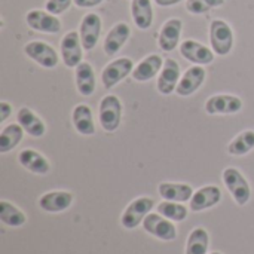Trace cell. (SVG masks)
Returning a JSON list of instances; mask_svg holds the SVG:
<instances>
[{
    "label": "cell",
    "mask_w": 254,
    "mask_h": 254,
    "mask_svg": "<svg viewBox=\"0 0 254 254\" xmlns=\"http://www.w3.org/2000/svg\"><path fill=\"white\" fill-rule=\"evenodd\" d=\"M16 121L18 124L24 128V131L31 135V137H42L46 132V125L45 122L28 107H21L16 113Z\"/></svg>",
    "instance_id": "obj_21"
},
{
    "label": "cell",
    "mask_w": 254,
    "mask_h": 254,
    "mask_svg": "<svg viewBox=\"0 0 254 254\" xmlns=\"http://www.w3.org/2000/svg\"><path fill=\"white\" fill-rule=\"evenodd\" d=\"M180 54L190 63H195L198 65H205L213 63L214 60V51H211L208 46L196 42V40H185L180 43Z\"/></svg>",
    "instance_id": "obj_14"
},
{
    "label": "cell",
    "mask_w": 254,
    "mask_h": 254,
    "mask_svg": "<svg viewBox=\"0 0 254 254\" xmlns=\"http://www.w3.org/2000/svg\"><path fill=\"white\" fill-rule=\"evenodd\" d=\"M104 0H73V3L77 7H94V6H98Z\"/></svg>",
    "instance_id": "obj_34"
},
{
    "label": "cell",
    "mask_w": 254,
    "mask_h": 254,
    "mask_svg": "<svg viewBox=\"0 0 254 254\" xmlns=\"http://www.w3.org/2000/svg\"><path fill=\"white\" fill-rule=\"evenodd\" d=\"M25 22L30 28L40 31V33L55 34L61 30V21L57 18V15H52L48 10L33 9V10L27 12Z\"/></svg>",
    "instance_id": "obj_10"
},
{
    "label": "cell",
    "mask_w": 254,
    "mask_h": 254,
    "mask_svg": "<svg viewBox=\"0 0 254 254\" xmlns=\"http://www.w3.org/2000/svg\"><path fill=\"white\" fill-rule=\"evenodd\" d=\"M182 0H155L156 4L162 6V7H168V6H174L177 3H180Z\"/></svg>",
    "instance_id": "obj_35"
},
{
    "label": "cell",
    "mask_w": 254,
    "mask_h": 254,
    "mask_svg": "<svg viewBox=\"0 0 254 254\" xmlns=\"http://www.w3.org/2000/svg\"><path fill=\"white\" fill-rule=\"evenodd\" d=\"M205 76H207V71L202 65H193V67H189L186 70V73L180 77V82L177 85V89L176 92L180 95V97H189L192 95L193 92H196L201 85L204 83L205 80Z\"/></svg>",
    "instance_id": "obj_13"
},
{
    "label": "cell",
    "mask_w": 254,
    "mask_h": 254,
    "mask_svg": "<svg viewBox=\"0 0 254 254\" xmlns=\"http://www.w3.org/2000/svg\"><path fill=\"white\" fill-rule=\"evenodd\" d=\"M210 42L216 55H228L234 46V31L231 25L223 19H214L210 25Z\"/></svg>",
    "instance_id": "obj_1"
},
{
    "label": "cell",
    "mask_w": 254,
    "mask_h": 254,
    "mask_svg": "<svg viewBox=\"0 0 254 254\" xmlns=\"http://www.w3.org/2000/svg\"><path fill=\"white\" fill-rule=\"evenodd\" d=\"M222 201V190L217 186L199 188L190 198V210L195 213L208 210Z\"/></svg>",
    "instance_id": "obj_17"
},
{
    "label": "cell",
    "mask_w": 254,
    "mask_h": 254,
    "mask_svg": "<svg viewBox=\"0 0 254 254\" xmlns=\"http://www.w3.org/2000/svg\"><path fill=\"white\" fill-rule=\"evenodd\" d=\"M18 161L25 170H28L34 174H39V176H45L51 171V165H49L48 159L42 153H39L33 149L21 150L18 153Z\"/></svg>",
    "instance_id": "obj_20"
},
{
    "label": "cell",
    "mask_w": 254,
    "mask_h": 254,
    "mask_svg": "<svg viewBox=\"0 0 254 254\" xmlns=\"http://www.w3.org/2000/svg\"><path fill=\"white\" fill-rule=\"evenodd\" d=\"M153 207L155 201L147 196H140L131 201L121 217V225L125 229H135L137 226H140V223H143L147 214H150Z\"/></svg>",
    "instance_id": "obj_3"
},
{
    "label": "cell",
    "mask_w": 254,
    "mask_h": 254,
    "mask_svg": "<svg viewBox=\"0 0 254 254\" xmlns=\"http://www.w3.org/2000/svg\"><path fill=\"white\" fill-rule=\"evenodd\" d=\"M225 4V0H188L186 9L193 15H202L214 7H220Z\"/></svg>",
    "instance_id": "obj_31"
},
{
    "label": "cell",
    "mask_w": 254,
    "mask_h": 254,
    "mask_svg": "<svg viewBox=\"0 0 254 254\" xmlns=\"http://www.w3.org/2000/svg\"><path fill=\"white\" fill-rule=\"evenodd\" d=\"M24 52H25V55L28 58H31L33 61H36L39 65H42L45 68L57 67L58 61H60L57 51L51 45H48L45 42H40V40L28 42L24 46Z\"/></svg>",
    "instance_id": "obj_6"
},
{
    "label": "cell",
    "mask_w": 254,
    "mask_h": 254,
    "mask_svg": "<svg viewBox=\"0 0 254 254\" xmlns=\"http://www.w3.org/2000/svg\"><path fill=\"white\" fill-rule=\"evenodd\" d=\"M76 86L83 97H89L95 92V73L92 65L86 61H82L76 67Z\"/></svg>",
    "instance_id": "obj_24"
},
{
    "label": "cell",
    "mask_w": 254,
    "mask_h": 254,
    "mask_svg": "<svg viewBox=\"0 0 254 254\" xmlns=\"http://www.w3.org/2000/svg\"><path fill=\"white\" fill-rule=\"evenodd\" d=\"M179 82H180V65L176 60L167 58L158 76L156 88L162 95H170L177 89Z\"/></svg>",
    "instance_id": "obj_12"
},
{
    "label": "cell",
    "mask_w": 254,
    "mask_h": 254,
    "mask_svg": "<svg viewBox=\"0 0 254 254\" xmlns=\"http://www.w3.org/2000/svg\"><path fill=\"white\" fill-rule=\"evenodd\" d=\"M164 67V60L158 54H152L141 60L132 70V79L137 82H147L153 79Z\"/></svg>",
    "instance_id": "obj_19"
},
{
    "label": "cell",
    "mask_w": 254,
    "mask_h": 254,
    "mask_svg": "<svg viewBox=\"0 0 254 254\" xmlns=\"http://www.w3.org/2000/svg\"><path fill=\"white\" fill-rule=\"evenodd\" d=\"M254 149V131L249 129L237 135L228 146V153L232 156H244Z\"/></svg>",
    "instance_id": "obj_29"
},
{
    "label": "cell",
    "mask_w": 254,
    "mask_h": 254,
    "mask_svg": "<svg viewBox=\"0 0 254 254\" xmlns=\"http://www.w3.org/2000/svg\"><path fill=\"white\" fill-rule=\"evenodd\" d=\"M210 235L204 228H195L186 243V254H207Z\"/></svg>",
    "instance_id": "obj_28"
},
{
    "label": "cell",
    "mask_w": 254,
    "mask_h": 254,
    "mask_svg": "<svg viewBox=\"0 0 254 254\" xmlns=\"http://www.w3.org/2000/svg\"><path fill=\"white\" fill-rule=\"evenodd\" d=\"M71 1H73V0H48V1L45 3V7H46V10H48L49 13H52V15H60V13L65 12V10L70 7Z\"/></svg>",
    "instance_id": "obj_32"
},
{
    "label": "cell",
    "mask_w": 254,
    "mask_h": 254,
    "mask_svg": "<svg viewBox=\"0 0 254 254\" xmlns=\"http://www.w3.org/2000/svg\"><path fill=\"white\" fill-rule=\"evenodd\" d=\"M243 109V100L237 95L220 94L213 95L205 103V112L208 115H234Z\"/></svg>",
    "instance_id": "obj_11"
},
{
    "label": "cell",
    "mask_w": 254,
    "mask_h": 254,
    "mask_svg": "<svg viewBox=\"0 0 254 254\" xmlns=\"http://www.w3.org/2000/svg\"><path fill=\"white\" fill-rule=\"evenodd\" d=\"M82 40H80V34L77 31H68L63 40H61V45H60V51H61V58H63V63L73 68V67H77L80 63H82Z\"/></svg>",
    "instance_id": "obj_8"
},
{
    "label": "cell",
    "mask_w": 254,
    "mask_h": 254,
    "mask_svg": "<svg viewBox=\"0 0 254 254\" xmlns=\"http://www.w3.org/2000/svg\"><path fill=\"white\" fill-rule=\"evenodd\" d=\"M131 36V28L127 22H118L112 27V30L107 33L106 39H104V45L103 49L106 52L107 57H113L116 55L122 46L127 43V40Z\"/></svg>",
    "instance_id": "obj_15"
},
{
    "label": "cell",
    "mask_w": 254,
    "mask_h": 254,
    "mask_svg": "<svg viewBox=\"0 0 254 254\" xmlns=\"http://www.w3.org/2000/svg\"><path fill=\"white\" fill-rule=\"evenodd\" d=\"M73 202V193L65 190H54L40 196L39 207L46 213H61L65 211Z\"/></svg>",
    "instance_id": "obj_18"
},
{
    "label": "cell",
    "mask_w": 254,
    "mask_h": 254,
    "mask_svg": "<svg viewBox=\"0 0 254 254\" xmlns=\"http://www.w3.org/2000/svg\"><path fill=\"white\" fill-rule=\"evenodd\" d=\"M101 25L103 24H101L100 15L94 12H89L82 18L79 34H80L83 51H92L97 46L100 34H101Z\"/></svg>",
    "instance_id": "obj_9"
},
{
    "label": "cell",
    "mask_w": 254,
    "mask_h": 254,
    "mask_svg": "<svg viewBox=\"0 0 254 254\" xmlns=\"http://www.w3.org/2000/svg\"><path fill=\"white\" fill-rule=\"evenodd\" d=\"M134 70V63L132 60L122 57L119 60H115L112 63H109L101 73V82L103 85L109 89L113 88L115 85H118L119 82H122L128 74H131Z\"/></svg>",
    "instance_id": "obj_7"
},
{
    "label": "cell",
    "mask_w": 254,
    "mask_h": 254,
    "mask_svg": "<svg viewBox=\"0 0 254 254\" xmlns=\"http://www.w3.org/2000/svg\"><path fill=\"white\" fill-rule=\"evenodd\" d=\"M98 119L104 131L113 132L122 121V103L116 95H106L100 103Z\"/></svg>",
    "instance_id": "obj_4"
},
{
    "label": "cell",
    "mask_w": 254,
    "mask_h": 254,
    "mask_svg": "<svg viewBox=\"0 0 254 254\" xmlns=\"http://www.w3.org/2000/svg\"><path fill=\"white\" fill-rule=\"evenodd\" d=\"M24 128L19 124H9L1 129L0 134V153H7L15 149L22 140Z\"/></svg>",
    "instance_id": "obj_26"
},
{
    "label": "cell",
    "mask_w": 254,
    "mask_h": 254,
    "mask_svg": "<svg viewBox=\"0 0 254 254\" xmlns=\"http://www.w3.org/2000/svg\"><path fill=\"white\" fill-rule=\"evenodd\" d=\"M210 254H222L220 252H214V253H210Z\"/></svg>",
    "instance_id": "obj_36"
},
{
    "label": "cell",
    "mask_w": 254,
    "mask_h": 254,
    "mask_svg": "<svg viewBox=\"0 0 254 254\" xmlns=\"http://www.w3.org/2000/svg\"><path fill=\"white\" fill-rule=\"evenodd\" d=\"M223 183L232 195L234 201L238 205H246L252 198V189L246 177L237 168H226L223 171Z\"/></svg>",
    "instance_id": "obj_2"
},
{
    "label": "cell",
    "mask_w": 254,
    "mask_h": 254,
    "mask_svg": "<svg viewBox=\"0 0 254 254\" xmlns=\"http://www.w3.org/2000/svg\"><path fill=\"white\" fill-rule=\"evenodd\" d=\"M143 228L147 234L162 241H174L177 238V229L174 223L159 213L147 214V217L143 220Z\"/></svg>",
    "instance_id": "obj_5"
},
{
    "label": "cell",
    "mask_w": 254,
    "mask_h": 254,
    "mask_svg": "<svg viewBox=\"0 0 254 254\" xmlns=\"http://www.w3.org/2000/svg\"><path fill=\"white\" fill-rule=\"evenodd\" d=\"M71 121L74 129L82 135H92L95 134V124L92 119V112L86 104H77L71 113Z\"/></svg>",
    "instance_id": "obj_23"
},
{
    "label": "cell",
    "mask_w": 254,
    "mask_h": 254,
    "mask_svg": "<svg viewBox=\"0 0 254 254\" xmlns=\"http://www.w3.org/2000/svg\"><path fill=\"white\" fill-rule=\"evenodd\" d=\"M12 113V106L6 101H0V121L4 122Z\"/></svg>",
    "instance_id": "obj_33"
},
{
    "label": "cell",
    "mask_w": 254,
    "mask_h": 254,
    "mask_svg": "<svg viewBox=\"0 0 254 254\" xmlns=\"http://www.w3.org/2000/svg\"><path fill=\"white\" fill-rule=\"evenodd\" d=\"M182 30H183V22L179 18H171L168 19L161 31H159V37H158V43L159 48L165 52H171L179 46V40L182 36Z\"/></svg>",
    "instance_id": "obj_16"
},
{
    "label": "cell",
    "mask_w": 254,
    "mask_h": 254,
    "mask_svg": "<svg viewBox=\"0 0 254 254\" xmlns=\"http://www.w3.org/2000/svg\"><path fill=\"white\" fill-rule=\"evenodd\" d=\"M159 195L164 201H173V202H188L193 196V189L189 185L185 183H161L158 186Z\"/></svg>",
    "instance_id": "obj_22"
},
{
    "label": "cell",
    "mask_w": 254,
    "mask_h": 254,
    "mask_svg": "<svg viewBox=\"0 0 254 254\" xmlns=\"http://www.w3.org/2000/svg\"><path fill=\"white\" fill-rule=\"evenodd\" d=\"M0 220L9 228H21L27 222V216L9 201H0Z\"/></svg>",
    "instance_id": "obj_27"
},
{
    "label": "cell",
    "mask_w": 254,
    "mask_h": 254,
    "mask_svg": "<svg viewBox=\"0 0 254 254\" xmlns=\"http://www.w3.org/2000/svg\"><path fill=\"white\" fill-rule=\"evenodd\" d=\"M158 213L171 222H183L188 217L189 210L182 202L164 201V202L158 204Z\"/></svg>",
    "instance_id": "obj_30"
},
{
    "label": "cell",
    "mask_w": 254,
    "mask_h": 254,
    "mask_svg": "<svg viewBox=\"0 0 254 254\" xmlns=\"http://www.w3.org/2000/svg\"><path fill=\"white\" fill-rule=\"evenodd\" d=\"M131 15L134 24L140 30H147L153 24V7L152 0H132L131 1Z\"/></svg>",
    "instance_id": "obj_25"
}]
</instances>
